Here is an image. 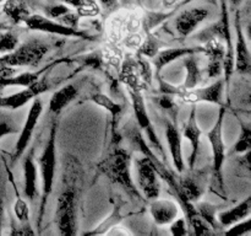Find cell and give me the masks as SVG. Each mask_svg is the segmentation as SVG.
I'll return each instance as SVG.
<instances>
[{"instance_id": "3957f363", "label": "cell", "mask_w": 251, "mask_h": 236, "mask_svg": "<svg viewBox=\"0 0 251 236\" xmlns=\"http://www.w3.org/2000/svg\"><path fill=\"white\" fill-rule=\"evenodd\" d=\"M103 171L113 182L122 186L130 193L137 194L131 177V156L126 150L122 148L114 149L104 161Z\"/></svg>"}, {"instance_id": "e0dca14e", "label": "cell", "mask_w": 251, "mask_h": 236, "mask_svg": "<svg viewBox=\"0 0 251 236\" xmlns=\"http://www.w3.org/2000/svg\"><path fill=\"white\" fill-rule=\"evenodd\" d=\"M36 147L28 150L22 162V174H24V193L29 202H33L37 193V181H38V165L34 160Z\"/></svg>"}, {"instance_id": "603a6c76", "label": "cell", "mask_w": 251, "mask_h": 236, "mask_svg": "<svg viewBox=\"0 0 251 236\" xmlns=\"http://www.w3.org/2000/svg\"><path fill=\"white\" fill-rule=\"evenodd\" d=\"M198 53L188 54V56L184 57V68L186 70L185 75V81H184L183 86L188 90H191V88H198L199 85L202 81V69L200 66V61H199V58L196 57Z\"/></svg>"}, {"instance_id": "7c38bea8", "label": "cell", "mask_w": 251, "mask_h": 236, "mask_svg": "<svg viewBox=\"0 0 251 236\" xmlns=\"http://www.w3.org/2000/svg\"><path fill=\"white\" fill-rule=\"evenodd\" d=\"M201 53L207 58L205 73L207 79L221 78L223 71V59L226 53V44L220 37H212L201 46Z\"/></svg>"}, {"instance_id": "2e32d148", "label": "cell", "mask_w": 251, "mask_h": 236, "mask_svg": "<svg viewBox=\"0 0 251 236\" xmlns=\"http://www.w3.org/2000/svg\"><path fill=\"white\" fill-rule=\"evenodd\" d=\"M201 135H202V129L199 125L198 118H196V106H193L190 115H189L183 128V138H185L190 143L191 147L190 155H189V169L190 170L195 167L196 161H198L199 152H200Z\"/></svg>"}, {"instance_id": "4fadbf2b", "label": "cell", "mask_w": 251, "mask_h": 236, "mask_svg": "<svg viewBox=\"0 0 251 236\" xmlns=\"http://www.w3.org/2000/svg\"><path fill=\"white\" fill-rule=\"evenodd\" d=\"M49 85L46 83V78H41L36 83L26 86L24 90L17 91L9 96H0V108H9V110H19L24 107L26 103L31 102L34 97H38L42 93L47 92Z\"/></svg>"}, {"instance_id": "6da1fadb", "label": "cell", "mask_w": 251, "mask_h": 236, "mask_svg": "<svg viewBox=\"0 0 251 236\" xmlns=\"http://www.w3.org/2000/svg\"><path fill=\"white\" fill-rule=\"evenodd\" d=\"M56 124L53 123L50 128V134H49L48 142L44 145L43 151L38 159V169L41 175V211H39V219L43 216L44 208L47 206L49 196L53 192L54 178H55L56 172Z\"/></svg>"}, {"instance_id": "7a4b0ae2", "label": "cell", "mask_w": 251, "mask_h": 236, "mask_svg": "<svg viewBox=\"0 0 251 236\" xmlns=\"http://www.w3.org/2000/svg\"><path fill=\"white\" fill-rule=\"evenodd\" d=\"M49 46L39 39H29L17 44L15 49L0 56V65L12 68H37L48 54Z\"/></svg>"}, {"instance_id": "ffe728a7", "label": "cell", "mask_w": 251, "mask_h": 236, "mask_svg": "<svg viewBox=\"0 0 251 236\" xmlns=\"http://www.w3.org/2000/svg\"><path fill=\"white\" fill-rule=\"evenodd\" d=\"M201 47H176V48L159 49L158 53L153 57V65L157 73L162 70L164 66L169 65L176 59L184 58L188 54L200 53Z\"/></svg>"}, {"instance_id": "d6986e66", "label": "cell", "mask_w": 251, "mask_h": 236, "mask_svg": "<svg viewBox=\"0 0 251 236\" xmlns=\"http://www.w3.org/2000/svg\"><path fill=\"white\" fill-rule=\"evenodd\" d=\"M119 78L122 83L126 86L127 90L142 92V90L147 88L140 75L136 59L134 58H126L123 60L122 66L119 69Z\"/></svg>"}, {"instance_id": "7bdbcfd3", "label": "cell", "mask_w": 251, "mask_h": 236, "mask_svg": "<svg viewBox=\"0 0 251 236\" xmlns=\"http://www.w3.org/2000/svg\"><path fill=\"white\" fill-rule=\"evenodd\" d=\"M164 5L166 6H172V5H174L176 2V0H163Z\"/></svg>"}, {"instance_id": "8992f818", "label": "cell", "mask_w": 251, "mask_h": 236, "mask_svg": "<svg viewBox=\"0 0 251 236\" xmlns=\"http://www.w3.org/2000/svg\"><path fill=\"white\" fill-rule=\"evenodd\" d=\"M42 112H43V101L38 97H34L31 101V106L28 108V113H27L26 120H25L24 125H22L21 130H20L19 138L15 144L14 154H12V162L19 160L20 157L24 155L28 148L29 143H31L32 135H33L34 129H36L37 124L39 122Z\"/></svg>"}, {"instance_id": "4316f807", "label": "cell", "mask_w": 251, "mask_h": 236, "mask_svg": "<svg viewBox=\"0 0 251 236\" xmlns=\"http://www.w3.org/2000/svg\"><path fill=\"white\" fill-rule=\"evenodd\" d=\"M16 191V188H15ZM16 201L14 203V214L15 218L20 221V224H28L29 221V206L26 199L20 197L16 191Z\"/></svg>"}, {"instance_id": "f6af8a7d", "label": "cell", "mask_w": 251, "mask_h": 236, "mask_svg": "<svg viewBox=\"0 0 251 236\" xmlns=\"http://www.w3.org/2000/svg\"><path fill=\"white\" fill-rule=\"evenodd\" d=\"M243 1H244V0H230V2H232V4L234 5V6H238V5L242 4Z\"/></svg>"}, {"instance_id": "bcb514c9", "label": "cell", "mask_w": 251, "mask_h": 236, "mask_svg": "<svg viewBox=\"0 0 251 236\" xmlns=\"http://www.w3.org/2000/svg\"><path fill=\"white\" fill-rule=\"evenodd\" d=\"M4 1H5V0H0V4H2Z\"/></svg>"}, {"instance_id": "4dcf8cb0", "label": "cell", "mask_w": 251, "mask_h": 236, "mask_svg": "<svg viewBox=\"0 0 251 236\" xmlns=\"http://www.w3.org/2000/svg\"><path fill=\"white\" fill-rule=\"evenodd\" d=\"M137 51H139V54H141V56L149 57V58H153L159 51L158 41H157L152 34H150L146 39L144 38L141 46H140V48L137 49Z\"/></svg>"}, {"instance_id": "b9f144b4", "label": "cell", "mask_w": 251, "mask_h": 236, "mask_svg": "<svg viewBox=\"0 0 251 236\" xmlns=\"http://www.w3.org/2000/svg\"><path fill=\"white\" fill-rule=\"evenodd\" d=\"M60 1L64 2V4H66L68 6H73L76 9V7L80 6L82 2H85L86 0H60Z\"/></svg>"}, {"instance_id": "9a60e30c", "label": "cell", "mask_w": 251, "mask_h": 236, "mask_svg": "<svg viewBox=\"0 0 251 236\" xmlns=\"http://www.w3.org/2000/svg\"><path fill=\"white\" fill-rule=\"evenodd\" d=\"M180 214V208L176 201L169 198L152 199L150 204V215L156 225L168 226L172 221L176 220Z\"/></svg>"}, {"instance_id": "8fae6325", "label": "cell", "mask_w": 251, "mask_h": 236, "mask_svg": "<svg viewBox=\"0 0 251 236\" xmlns=\"http://www.w3.org/2000/svg\"><path fill=\"white\" fill-rule=\"evenodd\" d=\"M225 86L226 84L223 78H218L215 83L206 86V88L198 86V88H191V90L184 88L178 98H180L184 103H194L195 105L198 102H211L222 106V95Z\"/></svg>"}, {"instance_id": "277c9868", "label": "cell", "mask_w": 251, "mask_h": 236, "mask_svg": "<svg viewBox=\"0 0 251 236\" xmlns=\"http://www.w3.org/2000/svg\"><path fill=\"white\" fill-rule=\"evenodd\" d=\"M76 192L68 187L59 194L55 208V225L60 235L76 234Z\"/></svg>"}, {"instance_id": "e575fe53", "label": "cell", "mask_w": 251, "mask_h": 236, "mask_svg": "<svg viewBox=\"0 0 251 236\" xmlns=\"http://www.w3.org/2000/svg\"><path fill=\"white\" fill-rule=\"evenodd\" d=\"M44 11H46L47 17L53 20H60L64 15L68 14L69 11H71L69 9V6L66 4H55V5H49V6L44 7Z\"/></svg>"}, {"instance_id": "f35d334b", "label": "cell", "mask_w": 251, "mask_h": 236, "mask_svg": "<svg viewBox=\"0 0 251 236\" xmlns=\"http://www.w3.org/2000/svg\"><path fill=\"white\" fill-rule=\"evenodd\" d=\"M105 234H107V235H131L132 233L129 229L125 228V226L115 225L112 226L108 231H105Z\"/></svg>"}, {"instance_id": "5b68a950", "label": "cell", "mask_w": 251, "mask_h": 236, "mask_svg": "<svg viewBox=\"0 0 251 236\" xmlns=\"http://www.w3.org/2000/svg\"><path fill=\"white\" fill-rule=\"evenodd\" d=\"M24 24L26 25L27 29L32 30V31L46 32V33L58 34V36L63 37H74V38H93L92 36L87 34L85 31H82V30L66 26V25L59 22L58 20L49 19V17L43 16V15L39 14L29 15V16L25 20Z\"/></svg>"}, {"instance_id": "74e56055", "label": "cell", "mask_w": 251, "mask_h": 236, "mask_svg": "<svg viewBox=\"0 0 251 236\" xmlns=\"http://www.w3.org/2000/svg\"><path fill=\"white\" fill-rule=\"evenodd\" d=\"M4 197H5L4 183H2L1 178H0V235H1V233H2V225H4V214H5Z\"/></svg>"}, {"instance_id": "52a82bcc", "label": "cell", "mask_w": 251, "mask_h": 236, "mask_svg": "<svg viewBox=\"0 0 251 236\" xmlns=\"http://www.w3.org/2000/svg\"><path fill=\"white\" fill-rule=\"evenodd\" d=\"M135 167H136L137 183L144 196L150 201L159 197L161 187L158 182V172L152 160L144 155L135 160Z\"/></svg>"}, {"instance_id": "f546056e", "label": "cell", "mask_w": 251, "mask_h": 236, "mask_svg": "<svg viewBox=\"0 0 251 236\" xmlns=\"http://www.w3.org/2000/svg\"><path fill=\"white\" fill-rule=\"evenodd\" d=\"M137 66H139L140 75H141L142 80H144L145 85L150 86L152 83V79H153V69H152L151 63L146 59V57L139 54L137 56Z\"/></svg>"}, {"instance_id": "ab89813d", "label": "cell", "mask_w": 251, "mask_h": 236, "mask_svg": "<svg viewBox=\"0 0 251 236\" xmlns=\"http://www.w3.org/2000/svg\"><path fill=\"white\" fill-rule=\"evenodd\" d=\"M159 106H161L162 108H166V110H171V108L174 107V102L172 101L171 96L169 95H164L162 96L161 98H159Z\"/></svg>"}, {"instance_id": "7402d4cb", "label": "cell", "mask_w": 251, "mask_h": 236, "mask_svg": "<svg viewBox=\"0 0 251 236\" xmlns=\"http://www.w3.org/2000/svg\"><path fill=\"white\" fill-rule=\"evenodd\" d=\"M78 90L80 88H78L76 84H68V85L56 90L51 95L50 100H49V112L59 113L60 111H63L71 101L75 100L78 93Z\"/></svg>"}, {"instance_id": "30bf717a", "label": "cell", "mask_w": 251, "mask_h": 236, "mask_svg": "<svg viewBox=\"0 0 251 236\" xmlns=\"http://www.w3.org/2000/svg\"><path fill=\"white\" fill-rule=\"evenodd\" d=\"M210 10L205 6L188 7L174 17L173 27L180 37H189L210 17Z\"/></svg>"}, {"instance_id": "ba28073f", "label": "cell", "mask_w": 251, "mask_h": 236, "mask_svg": "<svg viewBox=\"0 0 251 236\" xmlns=\"http://www.w3.org/2000/svg\"><path fill=\"white\" fill-rule=\"evenodd\" d=\"M130 93V97H131L132 102V108H134V115L136 118V123L139 125L140 129L144 130L146 133L147 138L150 139V143L152 144V147L156 149L157 152L164 155L163 149H162V143L159 140L158 135H157L156 130H154L153 125H152L151 118H150L149 112H147L146 108V102H145V98L142 96V92L139 91H132L127 90Z\"/></svg>"}, {"instance_id": "484cf974", "label": "cell", "mask_w": 251, "mask_h": 236, "mask_svg": "<svg viewBox=\"0 0 251 236\" xmlns=\"http://www.w3.org/2000/svg\"><path fill=\"white\" fill-rule=\"evenodd\" d=\"M19 44V36L15 32L7 30L0 31V54L7 53L15 49Z\"/></svg>"}, {"instance_id": "ee69618b", "label": "cell", "mask_w": 251, "mask_h": 236, "mask_svg": "<svg viewBox=\"0 0 251 236\" xmlns=\"http://www.w3.org/2000/svg\"><path fill=\"white\" fill-rule=\"evenodd\" d=\"M7 29H9V25H7L6 22L0 21V31H2V30H7Z\"/></svg>"}, {"instance_id": "d6a6232c", "label": "cell", "mask_w": 251, "mask_h": 236, "mask_svg": "<svg viewBox=\"0 0 251 236\" xmlns=\"http://www.w3.org/2000/svg\"><path fill=\"white\" fill-rule=\"evenodd\" d=\"M196 211H198L199 215H200L211 228H212V226L216 228L215 225L216 220H217V218H216L217 213H216V209L213 208V206H211L210 203H201Z\"/></svg>"}, {"instance_id": "83f0119b", "label": "cell", "mask_w": 251, "mask_h": 236, "mask_svg": "<svg viewBox=\"0 0 251 236\" xmlns=\"http://www.w3.org/2000/svg\"><path fill=\"white\" fill-rule=\"evenodd\" d=\"M251 147V130L249 124H242V133L234 145V152L237 154H247Z\"/></svg>"}, {"instance_id": "f1b7e54d", "label": "cell", "mask_w": 251, "mask_h": 236, "mask_svg": "<svg viewBox=\"0 0 251 236\" xmlns=\"http://www.w3.org/2000/svg\"><path fill=\"white\" fill-rule=\"evenodd\" d=\"M76 14L80 19H90L97 17L100 14V6L95 0H86L85 2L76 7Z\"/></svg>"}, {"instance_id": "5bb4252c", "label": "cell", "mask_w": 251, "mask_h": 236, "mask_svg": "<svg viewBox=\"0 0 251 236\" xmlns=\"http://www.w3.org/2000/svg\"><path fill=\"white\" fill-rule=\"evenodd\" d=\"M164 133H166L167 145H168L169 154H171L172 162L174 165V169L178 174H183L185 171V162H184L183 155V140H181V133L179 130L178 125L174 120L166 118L164 120Z\"/></svg>"}, {"instance_id": "8d00e7d4", "label": "cell", "mask_w": 251, "mask_h": 236, "mask_svg": "<svg viewBox=\"0 0 251 236\" xmlns=\"http://www.w3.org/2000/svg\"><path fill=\"white\" fill-rule=\"evenodd\" d=\"M168 226H169V230H171V233L173 234V235L181 236V235H186V234L189 233L186 220L184 218H180V216H178L176 220L172 221Z\"/></svg>"}, {"instance_id": "cb8c5ba5", "label": "cell", "mask_w": 251, "mask_h": 236, "mask_svg": "<svg viewBox=\"0 0 251 236\" xmlns=\"http://www.w3.org/2000/svg\"><path fill=\"white\" fill-rule=\"evenodd\" d=\"M2 12L14 24H24L29 16V9L24 0H5L2 2Z\"/></svg>"}, {"instance_id": "d590c367", "label": "cell", "mask_w": 251, "mask_h": 236, "mask_svg": "<svg viewBox=\"0 0 251 236\" xmlns=\"http://www.w3.org/2000/svg\"><path fill=\"white\" fill-rule=\"evenodd\" d=\"M17 132V124L11 118H0V140L10 134H15Z\"/></svg>"}, {"instance_id": "44dd1931", "label": "cell", "mask_w": 251, "mask_h": 236, "mask_svg": "<svg viewBox=\"0 0 251 236\" xmlns=\"http://www.w3.org/2000/svg\"><path fill=\"white\" fill-rule=\"evenodd\" d=\"M251 214V198L247 197L243 202L237 204L233 208L223 210L216 215L218 223L223 225V228H228V226L233 225V224L238 223V221L243 220V219L248 218Z\"/></svg>"}, {"instance_id": "1f68e13d", "label": "cell", "mask_w": 251, "mask_h": 236, "mask_svg": "<svg viewBox=\"0 0 251 236\" xmlns=\"http://www.w3.org/2000/svg\"><path fill=\"white\" fill-rule=\"evenodd\" d=\"M250 231H251V219L250 216H248V218L243 219V220L238 221V223L226 228L225 234L226 235L242 236V235H249Z\"/></svg>"}, {"instance_id": "9c48e42d", "label": "cell", "mask_w": 251, "mask_h": 236, "mask_svg": "<svg viewBox=\"0 0 251 236\" xmlns=\"http://www.w3.org/2000/svg\"><path fill=\"white\" fill-rule=\"evenodd\" d=\"M226 116V107H221L220 113H218L217 120L212 129L207 133L208 142L211 144L213 154V169H215L216 177L218 182L222 183V170L223 165L226 161V145L223 140V122H225Z\"/></svg>"}, {"instance_id": "836d02e7", "label": "cell", "mask_w": 251, "mask_h": 236, "mask_svg": "<svg viewBox=\"0 0 251 236\" xmlns=\"http://www.w3.org/2000/svg\"><path fill=\"white\" fill-rule=\"evenodd\" d=\"M189 223H190V226L193 228L195 235H208V234L212 233L211 226L198 213L189 219Z\"/></svg>"}, {"instance_id": "d4e9b609", "label": "cell", "mask_w": 251, "mask_h": 236, "mask_svg": "<svg viewBox=\"0 0 251 236\" xmlns=\"http://www.w3.org/2000/svg\"><path fill=\"white\" fill-rule=\"evenodd\" d=\"M92 101L95 103H97L98 106H100V107L105 108V110L113 116V118L119 117V115L123 111L122 106L118 105L115 101H113L112 98L108 97V96L104 95V93H100V92L95 93V95L92 96Z\"/></svg>"}, {"instance_id": "60d3db41", "label": "cell", "mask_w": 251, "mask_h": 236, "mask_svg": "<svg viewBox=\"0 0 251 236\" xmlns=\"http://www.w3.org/2000/svg\"><path fill=\"white\" fill-rule=\"evenodd\" d=\"M100 5H102L104 9H115V7L118 6V4H119V0H100Z\"/></svg>"}, {"instance_id": "ac0fdd59", "label": "cell", "mask_w": 251, "mask_h": 236, "mask_svg": "<svg viewBox=\"0 0 251 236\" xmlns=\"http://www.w3.org/2000/svg\"><path fill=\"white\" fill-rule=\"evenodd\" d=\"M235 31H237V42L234 46V70L240 74H249L251 69L250 52L247 38L240 26L239 12H237V16H235Z\"/></svg>"}]
</instances>
